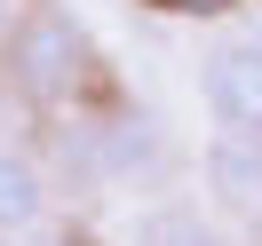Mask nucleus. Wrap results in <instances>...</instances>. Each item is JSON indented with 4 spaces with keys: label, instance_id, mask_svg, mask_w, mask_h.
Here are the masks:
<instances>
[{
    "label": "nucleus",
    "instance_id": "nucleus-1",
    "mask_svg": "<svg viewBox=\"0 0 262 246\" xmlns=\"http://www.w3.org/2000/svg\"><path fill=\"white\" fill-rule=\"evenodd\" d=\"M0 64H8V87H16L32 111H80L103 87L96 72V40L72 16L64 0H24V16L0 40Z\"/></svg>",
    "mask_w": 262,
    "mask_h": 246
},
{
    "label": "nucleus",
    "instance_id": "nucleus-2",
    "mask_svg": "<svg viewBox=\"0 0 262 246\" xmlns=\"http://www.w3.org/2000/svg\"><path fill=\"white\" fill-rule=\"evenodd\" d=\"M199 96H207L214 127L262 135V40H223L199 64Z\"/></svg>",
    "mask_w": 262,
    "mask_h": 246
},
{
    "label": "nucleus",
    "instance_id": "nucleus-3",
    "mask_svg": "<svg viewBox=\"0 0 262 246\" xmlns=\"http://www.w3.org/2000/svg\"><path fill=\"white\" fill-rule=\"evenodd\" d=\"M199 175H207L214 207H230V214H254V207H262V135L214 127V135H207V151H199Z\"/></svg>",
    "mask_w": 262,
    "mask_h": 246
},
{
    "label": "nucleus",
    "instance_id": "nucleus-4",
    "mask_svg": "<svg viewBox=\"0 0 262 246\" xmlns=\"http://www.w3.org/2000/svg\"><path fill=\"white\" fill-rule=\"evenodd\" d=\"M48 222V167L24 143L0 135V238H24V230Z\"/></svg>",
    "mask_w": 262,
    "mask_h": 246
},
{
    "label": "nucleus",
    "instance_id": "nucleus-5",
    "mask_svg": "<svg viewBox=\"0 0 262 246\" xmlns=\"http://www.w3.org/2000/svg\"><path fill=\"white\" fill-rule=\"evenodd\" d=\"M127 246H223V230H214L191 198H167V207H143V214H135Z\"/></svg>",
    "mask_w": 262,
    "mask_h": 246
},
{
    "label": "nucleus",
    "instance_id": "nucleus-6",
    "mask_svg": "<svg viewBox=\"0 0 262 246\" xmlns=\"http://www.w3.org/2000/svg\"><path fill=\"white\" fill-rule=\"evenodd\" d=\"M167 16H191V24H214V16H230V8H246V0H159Z\"/></svg>",
    "mask_w": 262,
    "mask_h": 246
},
{
    "label": "nucleus",
    "instance_id": "nucleus-7",
    "mask_svg": "<svg viewBox=\"0 0 262 246\" xmlns=\"http://www.w3.org/2000/svg\"><path fill=\"white\" fill-rule=\"evenodd\" d=\"M24 16V0H0V40H8V24Z\"/></svg>",
    "mask_w": 262,
    "mask_h": 246
}]
</instances>
